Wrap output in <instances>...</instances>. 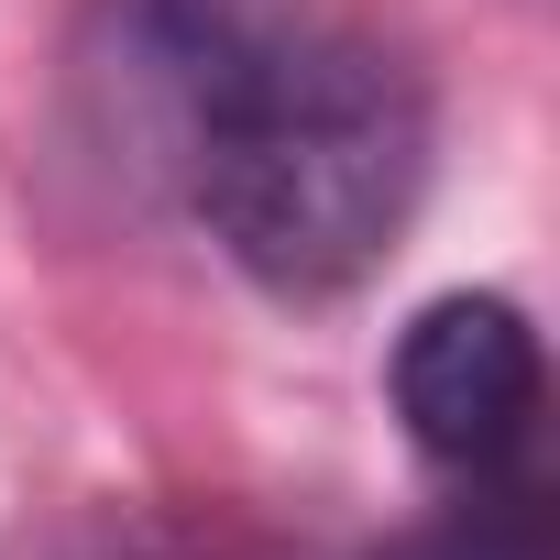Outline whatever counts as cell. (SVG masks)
<instances>
[{"instance_id":"6da1fadb","label":"cell","mask_w":560,"mask_h":560,"mask_svg":"<svg viewBox=\"0 0 560 560\" xmlns=\"http://www.w3.org/2000/svg\"><path fill=\"white\" fill-rule=\"evenodd\" d=\"M78 89L287 308H330L429 198V78L352 0H89Z\"/></svg>"},{"instance_id":"7a4b0ae2","label":"cell","mask_w":560,"mask_h":560,"mask_svg":"<svg viewBox=\"0 0 560 560\" xmlns=\"http://www.w3.org/2000/svg\"><path fill=\"white\" fill-rule=\"evenodd\" d=\"M385 385H396V418H407V440L429 462L494 472L538 429V330H527L516 298H472V287L462 298H429L396 330Z\"/></svg>"},{"instance_id":"3957f363","label":"cell","mask_w":560,"mask_h":560,"mask_svg":"<svg viewBox=\"0 0 560 560\" xmlns=\"http://www.w3.org/2000/svg\"><path fill=\"white\" fill-rule=\"evenodd\" d=\"M407 560H549V527H538V494H462Z\"/></svg>"},{"instance_id":"277c9868","label":"cell","mask_w":560,"mask_h":560,"mask_svg":"<svg viewBox=\"0 0 560 560\" xmlns=\"http://www.w3.org/2000/svg\"><path fill=\"white\" fill-rule=\"evenodd\" d=\"M89 560H198V549H176V538H100Z\"/></svg>"}]
</instances>
